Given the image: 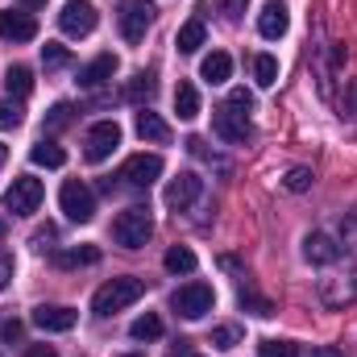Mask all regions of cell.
<instances>
[{
	"label": "cell",
	"instance_id": "obj_1",
	"mask_svg": "<svg viewBox=\"0 0 357 357\" xmlns=\"http://www.w3.org/2000/svg\"><path fill=\"white\" fill-rule=\"evenodd\" d=\"M146 295V278H112V282H104L96 295H91V312L96 316H116V312H125L129 303H137Z\"/></svg>",
	"mask_w": 357,
	"mask_h": 357
},
{
	"label": "cell",
	"instance_id": "obj_2",
	"mask_svg": "<svg viewBox=\"0 0 357 357\" xmlns=\"http://www.w3.org/2000/svg\"><path fill=\"white\" fill-rule=\"evenodd\" d=\"M112 237H116V245H125V250H142V245L154 237V216H150V208H146V204L125 208V212L112 220Z\"/></svg>",
	"mask_w": 357,
	"mask_h": 357
},
{
	"label": "cell",
	"instance_id": "obj_3",
	"mask_svg": "<svg viewBox=\"0 0 357 357\" xmlns=\"http://www.w3.org/2000/svg\"><path fill=\"white\" fill-rule=\"evenodd\" d=\"M116 25H121V38L129 46H137L146 38V29L154 25V4L150 0H121L116 4Z\"/></svg>",
	"mask_w": 357,
	"mask_h": 357
},
{
	"label": "cell",
	"instance_id": "obj_4",
	"mask_svg": "<svg viewBox=\"0 0 357 357\" xmlns=\"http://www.w3.org/2000/svg\"><path fill=\"white\" fill-rule=\"evenodd\" d=\"M212 303H216V291L208 282H187V287H178L175 295H171V307L183 320H204L212 312Z\"/></svg>",
	"mask_w": 357,
	"mask_h": 357
},
{
	"label": "cell",
	"instance_id": "obj_5",
	"mask_svg": "<svg viewBox=\"0 0 357 357\" xmlns=\"http://www.w3.org/2000/svg\"><path fill=\"white\" fill-rule=\"evenodd\" d=\"M59 204H63V212L75 225H88L91 216H96V195H91V187L84 178H67L63 191H59Z\"/></svg>",
	"mask_w": 357,
	"mask_h": 357
},
{
	"label": "cell",
	"instance_id": "obj_6",
	"mask_svg": "<svg viewBox=\"0 0 357 357\" xmlns=\"http://www.w3.org/2000/svg\"><path fill=\"white\" fill-rule=\"evenodd\" d=\"M38 204H42V178L33 175L13 178V187L4 191V208L13 216H29V212H38Z\"/></svg>",
	"mask_w": 357,
	"mask_h": 357
},
{
	"label": "cell",
	"instance_id": "obj_7",
	"mask_svg": "<svg viewBox=\"0 0 357 357\" xmlns=\"http://www.w3.org/2000/svg\"><path fill=\"white\" fill-rule=\"evenodd\" d=\"M96 21H100V13H96V4H88V0H67L63 13H59V29L67 38H88L91 29H96Z\"/></svg>",
	"mask_w": 357,
	"mask_h": 357
},
{
	"label": "cell",
	"instance_id": "obj_8",
	"mask_svg": "<svg viewBox=\"0 0 357 357\" xmlns=\"http://www.w3.org/2000/svg\"><path fill=\"white\" fill-rule=\"evenodd\" d=\"M116 146H121V125L116 121H96L88 129V137H84V158L88 162H104Z\"/></svg>",
	"mask_w": 357,
	"mask_h": 357
},
{
	"label": "cell",
	"instance_id": "obj_9",
	"mask_svg": "<svg viewBox=\"0 0 357 357\" xmlns=\"http://www.w3.org/2000/svg\"><path fill=\"white\" fill-rule=\"evenodd\" d=\"M212 129H216V137H220V142H233V146L250 142V116L233 112L229 104H220V108L212 112Z\"/></svg>",
	"mask_w": 357,
	"mask_h": 357
},
{
	"label": "cell",
	"instance_id": "obj_10",
	"mask_svg": "<svg viewBox=\"0 0 357 357\" xmlns=\"http://www.w3.org/2000/svg\"><path fill=\"white\" fill-rule=\"evenodd\" d=\"M158 175H162V158H158V154H133V158L121 167V183H125V187H150Z\"/></svg>",
	"mask_w": 357,
	"mask_h": 357
},
{
	"label": "cell",
	"instance_id": "obj_11",
	"mask_svg": "<svg viewBox=\"0 0 357 357\" xmlns=\"http://www.w3.org/2000/svg\"><path fill=\"white\" fill-rule=\"evenodd\" d=\"M0 38H4V42H33V38H38V21H33V13L4 8V13H0Z\"/></svg>",
	"mask_w": 357,
	"mask_h": 357
},
{
	"label": "cell",
	"instance_id": "obj_12",
	"mask_svg": "<svg viewBox=\"0 0 357 357\" xmlns=\"http://www.w3.org/2000/svg\"><path fill=\"white\" fill-rule=\"evenodd\" d=\"M75 320H79L75 307H63V303H42V307H33V324L46 328V333H71Z\"/></svg>",
	"mask_w": 357,
	"mask_h": 357
},
{
	"label": "cell",
	"instance_id": "obj_13",
	"mask_svg": "<svg viewBox=\"0 0 357 357\" xmlns=\"http://www.w3.org/2000/svg\"><path fill=\"white\" fill-rule=\"evenodd\" d=\"M199 191H204V178L199 175H178L171 178V187H167V208H175V212H187L195 199H199Z\"/></svg>",
	"mask_w": 357,
	"mask_h": 357
},
{
	"label": "cell",
	"instance_id": "obj_14",
	"mask_svg": "<svg viewBox=\"0 0 357 357\" xmlns=\"http://www.w3.org/2000/svg\"><path fill=\"white\" fill-rule=\"evenodd\" d=\"M320 299H324V307H345V303H354L357 299V278L354 274H333V278H320Z\"/></svg>",
	"mask_w": 357,
	"mask_h": 357
},
{
	"label": "cell",
	"instance_id": "obj_15",
	"mask_svg": "<svg viewBox=\"0 0 357 357\" xmlns=\"http://www.w3.org/2000/svg\"><path fill=\"white\" fill-rule=\"evenodd\" d=\"M303 258L316 262V266H333V262L341 258V245H337L328 233H307V237H303Z\"/></svg>",
	"mask_w": 357,
	"mask_h": 357
},
{
	"label": "cell",
	"instance_id": "obj_16",
	"mask_svg": "<svg viewBox=\"0 0 357 357\" xmlns=\"http://www.w3.org/2000/svg\"><path fill=\"white\" fill-rule=\"evenodd\" d=\"M287 29H291V8H287V4H278V0H274V4H266V8L258 13V33H262V38L278 42Z\"/></svg>",
	"mask_w": 357,
	"mask_h": 357
},
{
	"label": "cell",
	"instance_id": "obj_17",
	"mask_svg": "<svg viewBox=\"0 0 357 357\" xmlns=\"http://www.w3.org/2000/svg\"><path fill=\"white\" fill-rule=\"evenodd\" d=\"M112 75H116V54H96L88 67L79 71V88H88V91L91 88H104Z\"/></svg>",
	"mask_w": 357,
	"mask_h": 357
},
{
	"label": "cell",
	"instance_id": "obj_18",
	"mask_svg": "<svg viewBox=\"0 0 357 357\" xmlns=\"http://www.w3.org/2000/svg\"><path fill=\"white\" fill-rule=\"evenodd\" d=\"M137 133H142V142H154V146H167L171 142V125L158 112H150V108L137 112Z\"/></svg>",
	"mask_w": 357,
	"mask_h": 357
},
{
	"label": "cell",
	"instance_id": "obj_19",
	"mask_svg": "<svg viewBox=\"0 0 357 357\" xmlns=\"http://www.w3.org/2000/svg\"><path fill=\"white\" fill-rule=\"evenodd\" d=\"M204 38H208V29H204V17H191V21H183V25H178V38H175L178 54H195V50L204 46Z\"/></svg>",
	"mask_w": 357,
	"mask_h": 357
},
{
	"label": "cell",
	"instance_id": "obj_20",
	"mask_svg": "<svg viewBox=\"0 0 357 357\" xmlns=\"http://www.w3.org/2000/svg\"><path fill=\"white\" fill-rule=\"evenodd\" d=\"M175 112H178V121H195V116H199V91H195V84L178 79V88H175Z\"/></svg>",
	"mask_w": 357,
	"mask_h": 357
},
{
	"label": "cell",
	"instance_id": "obj_21",
	"mask_svg": "<svg viewBox=\"0 0 357 357\" xmlns=\"http://www.w3.org/2000/svg\"><path fill=\"white\" fill-rule=\"evenodd\" d=\"M229 75H233V59L229 54H208L204 59V67H199V79H208V84H229Z\"/></svg>",
	"mask_w": 357,
	"mask_h": 357
},
{
	"label": "cell",
	"instance_id": "obj_22",
	"mask_svg": "<svg viewBox=\"0 0 357 357\" xmlns=\"http://www.w3.org/2000/svg\"><path fill=\"white\" fill-rule=\"evenodd\" d=\"M154 91H158L154 71H137V75L125 84V100H133V104H146V100H154Z\"/></svg>",
	"mask_w": 357,
	"mask_h": 357
},
{
	"label": "cell",
	"instance_id": "obj_23",
	"mask_svg": "<svg viewBox=\"0 0 357 357\" xmlns=\"http://www.w3.org/2000/svg\"><path fill=\"white\" fill-rule=\"evenodd\" d=\"M29 158H33V167H50V171H54V167H63V162H67V150L42 137V142L29 150Z\"/></svg>",
	"mask_w": 357,
	"mask_h": 357
},
{
	"label": "cell",
	"instance_id": "obj_24",
	"mask_svg": "<svg viewBox=\"0 0 357 357\" xmlns=\"http://www.w3.org/2000/svg\"><path fill=\"white\" fill-rule=\"evenodd\" d=\"M4 88H8L13 100L29 96V91H33V71H29V67H8V71H4Z\"/></svg>",
	"mask_w": 357,
	"mask_h": 357
},
{
	"label": "cell",
	"instance_id": "obj_25",
	"mask_svg": "<svg viewBox=\"0 0 357 357\" xmlns=\"http://www.w3.org/2000/svg\"><path fill=\"white\" fill-rule=\"evenodd\" d=\"M129 337H133V341H158V337H162V320H158L154 312H146V316H137V320L129 324Z\"/></svg>",
	"mask_w": 357,
	"mask_h": 357
},
{
	"label": "cell",
	"instance_id": "obj_26",
	"mask_svg": "<svg viewBox=\"0 0 357 357\" xmlns=\"http://www.w3.org/2000/svg\"><path fill=\"white\" fill-rule=\"evenodd\" d=\"M63 270H71V266H96L100 262V250L96 245H79V250H63L59 258H54Z\"/></svg>",
	"mask_w": 357,
	"mask_h": 357
},
{
	"label": "cell",
	"instance_id": "obj_27",
	"mask_svg": "<svg viewBox=\"0 0 357 357\" xmlns=\"http://www.w3.org/2000/svg\"><path fill=\"white\" fill-rule=\"evenodd\" d=\"M162 266L171 270V274H191V270H195V254H191L187 245H171L167 258H162Z\"/></svg>",
	"mask_w": 357,
	"mask_h": 357
},
{
	"label": "cell",
	"instance_id": "obj_28",
	"mask_svg": "<svg viewBox=\"0 0 357 357\" xmlns=\"http://www.w3.org/2000/svg\"><path fill=\"white\" fill-rule=\"evenodd\" d=\"M254 79H258V88H274L278 84V59L274 54H258L254 59Z\"/></svg>",
	"mask_w": 357,
	"mask_h": 357
},
{
	"label": "cell",
	"instance_id": "obj_29",
	"mask_svg": "<svg viewBox=\"0 0 357 357\" xmlns=\"http://www.w3.org/2000/svg\"><path fill=\"white\" fill-rule=\"evenodd\" d=\"M237 299H241V307H245V312H254V316H262V320L274 316V303H270L266 295H258L254 287H241V295H237Z\"/></svg>",
	"mask_w": 357,
	"mask_h": 357
},
{
	"label": "cell",
	"instance_id": "obj_30",
	"mask_svg": "<svg viewBox=\"0 0 357 357\" xmlns=\"http://www.w3.org/2000/svg\"><path fill=\"white\" fill-rule=\"evenodd\" d=\"M312 183H316L312 167H291V171H287V178H282V187H287V191H295V195H303Z\"/></svg>",
	"mask_w": 357,
	"mask_h": 357
},
{
	"label": "cell",
	"instance_id": "obj_31",
	"mask_svg": "<svg viewBox=\"0 0 357 357\" xmlns=\"http://www.w3.org/2000/svg\"><path fill=\"white\" fill-rule=\"evenodd\" d=\"M42 63H46L50 71H59V67H67V63H71V50H67V46H59V42H46V46H42Z\"/></svg>",
	"mask_w": 357,
	"mask_h": 357
},
{
	"label": "cell",
	"instance_id": "obj_32",
	"mask_svg": "<svg viewBox=\"0 0 357 357\" xmlns=\"http://www.w3.org/2000/svg\"><path fill=\"white\" fill-rule=\"evenodd\" d=\"M237 341H241V328H237V324L212 328V349H237Z\"/></svg>",
	"mask_w": 357,
	"mask_h": 357
},
{
	"label": "cell",
	"instance_id": "obj_33",
	"mask_svg": "<svg viewBox=\"0 0 357 357\" xmlns=\"http://www.w3.org/2000/svg\"><path fill=\"white\" fill-rule=\"evenodd\" d=\"M17 125H21V100L4 96L0 100V129H17Z\"/></svg>",
	"mask_w": 357,
	"mask_h": 357
},
{
	"label": "cell",
	"instance_id": "obj_34",
	"mask_svg": "<svg viewBox=\"0 0 357 357\" xmlns=\"http://www.w3.org/2000/svg\"><path fill=\"white\" fill-rule=\"evenodd\" d=\"M341 245L357 254V204L345 212V216H341Z\"/></svg>",
	"mask_w": 357,
	"mask_h": 357
},
{
	"label": "cell",
	"instance_id": "obj_35",
	"mask_svg": "<svg viewBox=\"0 0 357 357\" xmlns=\"http://www.w3.org/2000/svg\"><path fill=\"white\" fill-rule=\"evenodd\" d=\"M258 357H299V345L295 341H262Z\"/></svg>",
	"mask_w": 357,
	"mask_h": 357
},
{
	"label": "cell",
	"instance_id": "obj_36",
	"mask_svg": "<svg viewBox=\"0 0 357 357\" xmlns=\"http://www.w3.org/2000/svg\"><path fill=\"white\" fill-rule=\"evenodd\" d=\"M229 108L241 112V116H250V112H254V96H250L245 88H233L229 91Z\"/></svg>",
	"mask_w": 357,
	"mask_h": 357
},
{
	"label": "cell",
	"instance_id": "obj_37",
	"mask_svg": "<svg viewBox=\"0 0 357 357\" xmlns=\"http://www.w3.org/2000/svg\"><path fill=\"white\" fill-rule=\"evenodd\" d=\"M71 104H54L50 112H46V129H63V125H71Z\"/></svg>",
	"mask_w": 357,
	"mask_h": 357
},
{
	"label": "cell",
	"instance_id": "obj_38",
	"mask_svg": "<svg viewBox=\"0 0 357 357\" xmlns=\"http://www.w3.org/2000/svg\"><path fill=\"white\" fill-rule=\"evenodd\" d=\"M8 278H13V258H8V254L0 250V291L8 287Z\"/></svg>",
	"mask_w": 357,
	"mask_h": 357
},
{
	"label": "cell",
	"instance_id": "obj_39",
	"mask_svg": "<svg viewBox=\"0 0 357 357\" xmlns=\"http://www.w3.org/2000/svg\"><path fill=\"white\" fill-rule=\"evenodd\" d=\"M0 337H4V341H17V337H21V324H17V320H4V324H0Z\"/></svg>",
	"mask_w": 357,
	"mask_h": 357
},
{
	"label": "cell",
	"instance_id": "obj_40",
	"mask_svg": "<svg viewBox=\"0 0 357 357\" xmlns=\"http://www.w3.org/2000/svg\"><path fill=\"white\" fill-rule=\"evenodd\" d=\"M25 357H59V349H54V345H29Z\"/></svg>",
	"mask_w": 357,
	"mask_h": 357
},
{
	"label": "cell",
	"instance_id": "obj_41",
	"mask_svg": "<svg viewBox=\"0 0 357 357\" xmlns=\"http://www.w3.org/2000/svg\"><path fill=\"white\" fill-rule=\"evenodd\" d=\"M245 4H250V0H225V13H229V17H241Z\"/></svg>",
	"mask_w": 357,
	"mask_h": 357
},
{
	"label": "cell",
	"instance_id": "obj_42",
	"mask_svg": "<svg viewBox=\"0 0 357 357\" xmlns=\"http://www.w3.org/2000/svg\"><path fill=\"white\" fill-rule=\"evenodd\" d=\"M312 357H345V349H337V345H324V349H316Z\"/></svg>",
	"mask_w": 357,
	"mask_h": 357
},
{
	"label": "cell",
	"instance_id": "obj_43",
	"mask_svg": "<svg viewBox=\"0 0 357 357\" xmlns=\"http://www.w3.org/2000/svg\"><path fill=\"white\" fill-rule=\"evenodd\" d=\"M4 162H8V146L0 142V167H4Z\"/></svg>",
	"mask_w": 357,
	"mask_h": 357
},
{
	"label": "cell",
	"instance_id": "obj_44",
	"mask_svg": "<svg viewBox=\"0 0 357 357\" xmlns=\"http://www.w3.org/2000/svg\"><path fill=\"white\" fill-rule=\"evenodd\" d=\"M42 4H46V0H25V8H42Z\"/></svg>",
	"mask_w": 357,
	"mask_h": 357
},
{
	"label": "cell",
	"instance_id": "obj_45",
	"mask_svg": "<svg viewBox=\"0 0 357 357\" xmlns=\"http://www.w3.org/2000/svg\"><path fill=\"white\" fill-rule=\"evenodd\" d=\"M0 241H4V220H0Z\"/></svg>",
	"mask_w": 357,
	"mask_h": 357
},
{
	"label": "cell",
	"instance_id": "obj_46",
	"mask_svg": "<svg viewBox=\"0 0 357 357\" xmlns=\"http://www.w3.org/2000/svg\"><path fill=\"white\" fill-rule=\"evenodd\" d=\"M125 357H142V354H125Z\"/></svg>",
	"mask_w": 357,
	"mask_h": 357
}]
</instances>
